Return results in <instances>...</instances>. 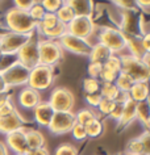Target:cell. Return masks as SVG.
Returning a JSON list of instances; mask_svg holds the SVG:
<instances>
[{
  "label": "cell",
  "mask_w": 150,
  "mask_h": 155,
  "mask_svg": "<svg viewBox=\"0 0 150 155\" xmlns=\"http://www.w3.org/2000/svg\"><path fill=\"white\" fill-rule=\"evenodd\" d=\"M3 24L2 26L8 32L18 33V34H32L36 32L37 24L32 20L28 12L20 11L17 8H9L3 15Z\"/></svg>",
  "instance_id": "obj_1"
},
{
  "label": "cell",
  "mask_w": 150,
  "mask_h": 155,
  "mask_svg": "<svg viewBox=\"0 0 150 155\" xmlns=\"http://www.w3.org/2000/svg\"><path fill=\"white\" fill-rule=\"evenodd\" d=\"M96 37V42L104 45L107 49L111 50L112 54L120 55V54L126 50V41L125 36L118 28L115 26H100L98 33H94Z\"/></svg>",
  "instance_id": "obj_2"
},
{
  "label": "cell",
  "mask_w": 150,
  "mask_h": 155,
  "mask_svg": "<svg viewBox=\"0 0 150 155\" xmlns=\"http://www.w3.org/2000/svg\"><path fill=\"white\" fill-rule=\"evenodd\" d=\"M121 71L128 74L134 82H150V63L129 54H120Z\"/></svg>",
  "instance_id": "obj_3"
},
{
  "label": "cell",
  "mask_w": 150,
  "mask_h": 155,
  "mask_svg": "<svg viewBox=\"0 0 150 155\" xmlns=\"http://www.w3.org/2000/svg\"><path fill=\"white\" fill-rule=\"evenodd\" d=\"M63 50L58 41L45 40L38 37V64L57 67L63 58Z\"/></svg>",
  "instance_id": "obj_4"
},
{
  "label": "cell",
  "mask_w": 150,
  "mask_h": 155,
  "mask_svg": "<svg viewBox=\"0 0 150 155\" xmlns=\"http://www.w3.org/2000/svg\"><path fill=\"white\" fill-rule=\"evenodd\" d=\"M55 80V67L37 64L29 72L28 87L33 88L38 92L46 91L54 84Z\"/></svg>",
  "instance_id": "obj_5"
},
{
  "label": "cell",
  "mask_w": 150,
  "mask_h": 155,
  "mask_svg": "<svg viewBox=\"0 0 150 155\" xmlns=\"http://www.w3.org/2000/svg\"><path fill=\"white\" fill-rule=\"evenodd\" d=\"M48 103L55 112H71L75 105V97L68 88L55 87L50 92Z\"/></svg>",
  "instance_id": "obj_6"
},
{
  "label": "cell",
  "mask_w": 150,
  "mask_h": 155,
  "mask_svg": "<svg viewBox=\"0 0 150 155\" xmlns=\"http://www.w3.org/2000/svg\"><path fill=\"white\" fill-rule=\"evenodd\" d=\"M2 75L4 78L8 88L11 87H21V86H28V79H29V72L30 70L22 66L20 62L15 61L12 64L8 67L2 70Z\"/></svg>",
  "instance_id": "obj_7"
},
{
  "label": "cell",
  "mask_w": 150,
  "mask_h": 155,
  "mask_svg": "<svg viewBox=\"0 0 150 155\" xmlns=\"http://www.w3.org/2000/svg\"><path fill=\"white\" fill-rule=\"evenodd\" d=\"M58 44L62 48L63 51L75 54V55H83V57L90 55L92 45H94L90 40H83V38L75 37L70 33H66L61 40H58Z\"/></svg>",
  "instance_id": "obj_8"
},
{
  "label": "cell",
  "mask_w": 150,
  "mask_h": 155,
  "mask_svg": "<svg viewBox=\"0 0 150 155\" xmlns=\"http://www.w3.org/2000/svg\"><path fill=\"white\" fill-rule=\"evenodd\" d=\"M17 62H20L22 66H25L26 68L32 70L38 64V34L34 32L32 37L29 38V41L18 50L16 54Z\"/></svg>",
  "instance_id": "obj_9"
},
{
  "label": "cell",
  "mask_w": 150,
  "mask_h": 155,
  "mask_svg": "<svg viewBox=\"0 0 150 155\" xmlns=\"http://www.w3.org/2000/svg\"><path fill=\"white\" fill-rule=\"evenodd\" d=\"M32 34H18L12 32L0 34V46L3 55H16L18 50L29 41Z\"/></svg>",
  "instance_id": "obj_10"
},
{
  "label": "cell",
  "mask_w": 150,
  "mask_h": 155,
  "mask_svg": "<svg viewBox=\"0 0 150 155\" xmlns=\"http://www.w3.org/2000/svg\"><path fill=\"white\" fill-rule=\"evenodd\" d=\"M95 29L96 24L94 17L75 16L74 20L70 24H67V33H70L75 37L83 38V40H90L94 36Z\"/></svg>",
  "instance_id": "obj_11"
},
{
  "label": "cell",
  "mask_w": 150,
  "mask_h": 155,
  "mask_svg": "<svg viewBox=\"0 0 150 155\" xmlns=\"http://www.w3.org/2000/svg\"><path fill=\"white\" fill-rule=\"evenodd\" d=\"M75 113L74 112H55L48 130L53 135H63L70 133L72 126L75 125Z\"/></svg>",
  "instance_id": "obj_12"
},
{
  "label": "cell",
  "mask_w": 150,
  "mask_h": 155,
  "mask_svg": "<svg viewBox=\"0 0 150 155\" xmlns=\"http://www.w3.org/2000/svg\"><path fill=\"white\" fill-rule=\"evenodd\" d=\"M5 145L8 150L13 151L15 155H26V153L29 151V147L26 143L25 127L5 135Z\"/></svg>",
  "instance_id": "obj_13"
},
{
  "label": "cell",
  "mask_w": 150,
  "mask_h": 155,
  "mask_svg": "<svg viewBox=\"0 0 150 155\" xmlns=\"http://www.w3.org/2000/svg\"><path fill=\"white\" fill-rule=\"evenodd\" d=\"M120 72H121V59H120V55L112 54V55L107 59L105 63L103 64L102 72H100V76H99V80H100V82L113 83Z\"/></svg>",
  "instance_id": "obj_14"
},
{
  "label": "cell",
  "mask_w": 150,
  "mask_h": 155,
  "mask_svg": "<svg viewBox=\"0 0 150 155\" xmlns=\"http://www.w3.org/2000/svg\"><path fill=\"white\" fill-rule=\"evenodd\" d=\"M25 122L26 121L17 110L7 116H0V134L8 135L16 130L24 129Z\"/></svg>",
  "instance_id": "obj_15"
},
{
  "label": "cell",
  "mask_w": 150,
  "mask_h": 155,
  "mask_svg": "<svg viewBox=\"0 0 150 155\" xmlns=\"http://www.w3.org/2000/svg\"><path fill=\"white\" fill-rule=\"evenodd\" d=\"M125 151L136 155H150V133L145 130L141 135L130 139L126 143Z\"/></svg>",
  "instance_id": "obj_16"
},
{
  "label": "cell",
  "mask_w": 150,
  "mask_h": 155,
  "mask_svg": "<svg viewBox=\"0 0 150 155\" xmlns=\"http://www.w3.org/2000/svg\"><path fill=\"white\" fill-rule=\"evenodd\" d=\"M41 101H42V99H41L40 92L33 90V88H30V87H28V86H25L17 95L18 105L22 107L24 109L33 110Z\"/></svg>",
  "instance_id": "obj_17"
},
{
  "label": "cell",
  "mask_w": 150,
  "mask_h": 155,
  "mask_svg": "<svg viewBox=\"0 0 150 155\" xmlns=\"http://www.w3.org/2000/svg\"><path fill=\"white\" fill-rule=\"evenodd\" d=\"M55 110L52 108V105L48 101H41L38 105L33 109V117L38 126L48 127L54 117Z\"/></svg>",
  "instance_id": "obj_18"
},
{
  "label": "cell",
  "mask_w": 150,
  "mask_h": 155,
  "mask_svg": "<svg viewBox=\"0 0 150 155\" xmlns=\"http://www.w3.org/2000/svg\"><path fill=\"white\" fill-rule=\"evenodd\" d=\"M125 36V41H126V50L128 54L134 58L142 61H148V55H146L144 46H142V41L140 36H130V34H124ZM149 62V61H148Z\"/></svg>",
  "instance_id": "obj_19"
},
{
  "label": "cell",
  "mask_w": 150,
  "mask_h": 155,
  "mask_svg": "<svg viewBox=\"0 0 150 155\" xmlns=\"http://www.w3.org/2000/svg\"><path fill=\"white\" fill-rule=\"evenodd\" d=\"M136 108L137 103L133 101L130 97H128L124 103V109H122V116L120 118V121L117 122L118 130H124L126 129L130 124H133L136 121Z\"/></svg>",
  "instance_id": "obj_20"
},
{
  "label": "cell",
  "mask_w": 150,
  "mask_h": 155,
  "mask_svg": "<svg viewBox=\"0 0 150 155\" xmlns=\"http://www.w3.org/2000/svg\"><path fill=\"white\" fill-rule=\"evenodd\" d=\"M68 5L72 8L75 16H83V17H94L95 12V4L92 2H87V0H70L67 2Z\"/></svg>",
  "instance_id": "obj_21"
},
{
  "label": "cell",
  "mask_w": 150,
  "mask_h": 155,
  "mask_svg": "<svg viewBox=\"0 0 150 155\" xmlns=\"http://www.w3.org/2000/svg\"><path fill=\"white\" fill-rule=\"evenodd\" d=\"M150 92V83L149 82H136L128 92L129 97L136 103L146 101Z\"/></svg>",
  "instance_id": "obj_22"
},
{
  "label": "cell",
  "mask_w": 150,
  "mask_h": 155,
  "mask_svg": "<svg viewBox=\"0 0 150 155\" xmlns=\"http://www.w3.org/2000/svg\"><path fill=\"white\" fill-rule=\"evenodd\" d=\"M112 55L111 50H108L104 45L99 44V42H95L92 45L91 53L88 58H90V63H98V64H104L107 59Z\"/></svg>",
  "instance_id": "obj_23"
},
{
  "label": "cell",
  "mask_w": 150,
  "mask_h": 155,
  "mask_svg": "<svg viewBox=\"0 0 150 155\" xmlns=\"http://www.w3.org/2000/svg\"><path fill=\"white\" fill-rule=\"evenodd\" d=\"M25 137H26V143H28L29 150H36L45 147L46 139L45 135L37 129H25Z\"/></svg>",
  "instance_id": "obj_24"
},
{
  "label": "cell",
  "mask_w": 150,
  "mask_h": 155,
  "mask_svg": "<svg viewBox=\"0 0 150 155\" xmlns=\"http://www.w3.org/2000/svg\"><path fill=\"white\" fill-rule=\"evenodd\" d=\"M96 118H100V116L98 114V112H95L92 108H83V109H80L79 112L75 113L76 122L83 126H87L88 124H91Z\"/></svg>",
  "instance_id": "obj_25"
},
{
  "label": "cell",
  "mask_w": 150,
  "mask_h": 155,
  "mask_svg": "<svg viewBox=\"0 0 150 155\" xmlns=\"http://www.w3.org/2000/svg\"><path fill=\"white\" fill-rule=\"evenodd\" d=\"M100 95H102L103 99H108V100L116 101V100L118 99V96L121 95V92L116 87L115 83L102 82V86H100Z\"/></svg>",
  "instance_id": "obj_26"
},
{
  "label": "cell",
  "mask_w": 150,
  "mask_h": 155,
  "mask_svg": "<svg viewBox=\"0 0 150 155\" xmlns=\"http://www.w3.org/2000/svg\"><path fill=\"white\" fill-rule=\"evenodd\" d=\"M105 130V126H104V122H103V120L100 118H96L94 120L91 124H88L86 126V131H87V138H99L102 137L103 133H104Z\"/></svg>",
  "instance_id": "obj_27"
},
{
  "label": "cell",
  "mask_w": 150,
  "mask_h": 155,
  "mask_svg": "<svg viewBox=\"0 0 150 155\" xmlns=\"http://www.w3.org/2000/svg\"><path fill=\"white\" fill-rule=\"evenodd\" d=\"M55 15H57V18H58V20L65 25L70 24V22L75 18L74 11H72V8L68 5L67 2H63V4L61 5V8L55 12Z\"/></svg>",
  "instance_id": "obj_28"
},
{
  "label": "cell",
  "mask_w": 150,
  "mask_h": 155,
  "mask_svg": "<svg viewBox=\"0 0 150 155\" xmlns=\"http://www.w3.org/2000/svg\"><path fill=\"white\" fill-rule=\"evenodd\" d=\"M115 84H116V87L120 90V92L121 94H128V92L130 91V88H132V86L136 82L130 78L128 74H125V72H120L117 75V78H116V80L113 82Z\"/></svg>",
  "instance_id": "obj_29"
},
{
  "label": "cell",
  "mask_w": 150,
  "mask_h": 155,
  "mask_svg": "<svg viewBox=\"0 0 150 155\" xmlns=\"http://www.w3.org/2000/svg\"><path fill=\"white\" fill-rule=\"evenodd\" d=\"M59 22V20L57 18L55 13H45V16L42 17V20L37 24L36 30H48L52 29Z\"/></svg>",
  "instance_id": "obj_30"
},
{
  "label": "cell",
  "mask_w": 150,
  "mask_h": 155,
  "mask_svg": "<svg viewBox=\"0 0 150 155\" xmlns=\"http://www.w3.org/2000/svg\"><path fill=\"white\" fill-rule=\"evenodd\" d=\"M150 118V109H149V105L146 101H142V103H137V108H136V120H138L142 125L146 126Z\"/></svg>",
  "instance_id": "obj_31"
},
{
  "label": "cell",
  "mask_w": 150,
  "mask_h": 155,
  "mask_svg": "<svg viewBox=\"0 0 150 155\" xmlns=\"http://www.w3.org/2000/svg\"><path fill=\"white\" fill-rule=\"evenodd\" d=\"M102 82L99 79H94V78L87 76L83 80V91L84 95H92V94H99Z\"/></svg>",
  "instance_id": "obj_32"
},
{
  "label": "cell",
  "mask_w": 150,
  "mask_h": 155,
  "mask_svg": "<svg viewBox=\"0 0 150 155\" xmlns=\"http://www.w3.org/2000/svg\"><path fill=\"white\" fill-rule=\"evenodd\" d=\"M115 104H116V101H113V100L102 99V101L99 103L98 108H96V109H98V114L99 116H104V117H108L109 113L115 108Z\"/></svg>",
  "instance_id": "obj_33"
},
{
  "label": "cell",
  "mask_w": 150,
  "mask_h": 155,
  "mask_svg": "<svg viewBox=\"0 0 150 155\" xmlns=\"http://www.w3.org/2000/svg\"><path fill=\"white\" fill-rule=\"evenodd\" d=\"M28 13H29V16L32 17V20L36 22V24H38L41 20H42V17L45 16V9H44V7L41 5V3H38V2H34V4L32 5V8H30L28 11Z\"/></svg>",
  "instance_id": "obj_34"
},
{
  "label": "cell",
  "mask_w": 150,
  "mask_h": 155,
  "mask_svg": "<svg viewBox=\"0 0 150 155\" xmlns=\"http://www.w3.org/2000/svg\"><path fill=\"white\" fill-rule=\"evenodd\" d=\"M16 105H15V103L12 101V99H11V96L8 95L4 100H2L0 101V116H7V114H11L13 113V112H16Z\"/></svg>",
  "instance_id": "obj_35"
},
{
  "label": "cell",
  "mask_w": 150,
  "mask_h": 155,
  "mask_svg": "<svg viewBox=\"0 0 150 155\" xmlns=\"http://www.w3.org/2000/svg\"><path fill=\"white\" fill-rule=\"evenodd\" d=\"M54 155H79V151L71 143H62L55 149Z\"/></svg>",
  "instance_id": "obj_36"
},
{
  "label": "cell",
  "mask_w": 150,
  "mask_h": 155,
  "mask_svg": "<svg viewBox=\"0 0 150 155\" xmlns=\"http://www.w3.org/2000/svg\"><path fill=\"white\" fill-rule=\"evenodd\" d=\"M40 3L46 13H55L63 4V0H42Z\"/></svg>",
  "instance_id": "obj_37"
},
{
  "label": "cell",
  "mask_w": 150,
  "mask_h": 155,
  "mask_svg": "<svg viewBox=\"0 0 150 155\" xmlns=\"http://www.w3.org/2000/svg\"><path fill=\"white\" fill-rule=\"evenodd\" d=\"M70 133L72 134V137L76 141H84V139H87V131H86V126L80 125V124L75 122V125L72 126V129Z\"/></svg>",
  "instance_id": "obj_38"
},
{
  "label": "cell",
  "mask_w": 150,
  "mask_h": 155,
  "mask_svg": "<svg viewBox=\"0 0 150 155\" xmlns=\"http://www.w3.org/2000/svg\"><path fill=\"white\" fill-rule=\"evenodd\" d=\"M113 5L121 11H133L138 9L136 5V2H129V0H115Z\"/></svg>",
  "instance_id": "obj_39"
},
{
  "label": "cell",
  "mask_w": 150,
  "mask_h": 155,
  "mask_svg": "<svg viewBox=\"0 0 150 155\" xmlns=\"http://www.w3.org/2000/svg\"><path fill=\"white\" fill-rule=\"evenodd\" d=\"M122 109H124V103L122 101H118V100H116V104H115V108L112 109V112L109 113L108 117L111 120H113V121L118 122L122 116Z\"/></svg>",
  "instance_id": "obj_40"
},
{
  "label": "cell",
  "mask_w": 150,
  "mask_h": 155,
  "mask_svg": "<svg viewBox=\"0 0 150 155\" xmlns=\"http://www.w3.org/2000/svg\"><path fill=\"white\" fill-rule=\"evenodd\" d=\"M102 95H100V92L99 94H92V95H84V100H86V103L90 105L91 108H98L99 105V103L102 101ZM88 107V108H90Z\"/></svg>",
  "instance_id": "obj_41"
},
{
  "label": "cell",
  "mask_w": 150,
  "mask_h": 155,
  "mask_svg": "<svg viewBox=\"0 0 150 155\" xmlns=\"http://www.w3.org/2000/svg\"><path fill=\"white\" fill-rule=\"evenodd\" d=\"M102 67L103 64H98V63H90L87 67V72L90 78H94V79H99L100 72H102Z\"/></svg>",
  "instance_id": "obj_42"
},
{
  "label": "cell",
  "mask_w": 150,
  "mask_h": 155,
  "mask_svg": "<svg viewBox=\"0 0 150 155\" xmlns=\"http://www.w3.org/2000/svg\"><path fill=\"white\" fill-rule=\"evenodd\" d=\"M33 4H34L33 0H16L13 7L20 11H24V12H28V11L32 8Z\"/></svg>",
  "instance_id": "obj_43"
},
{
  "label": "cell",
  "mask_w": 150,
  "mask_h": 155,
  "mask_svg": "<svg viewBox=\"0 0 150 155\" xmlns=\"http://www.w3.org/2000/svg\"><path fill=\"white\" fill-rule=\"evenodd\" d=\"M141 41H142V46H144L146 55L150 57V32H145V34L141 37Z\"/></svg>",
  "instance_id": "obj_44"
},
{
  "label": "cell",
  "mask_w": 150,
  "mask_h": 155,
  "mask_svg": "<svg viewBox=\"0 0 150 155\" xmlns=\"http://www.w3.org/2000/svg\"><path fill=\"white\" fill-rule=\"evenodd\" d=\"M136 5L141 12L142 11L148 12V11H150V0H136Z\"/></svg>",
  "instance_id": "obj_45"
},
{
  "label": "cell",
  "mask_w": 150,
  "mask_h": 155,
  "mask_svg": "<svg viewBox=\"0 0 150 155\" xmlns=\"http://www.w3.org/2000/svg\"><path fill=\"white\" fill-rule=\"evenodd\" d=\"M26 155H50V154L46 147H41V149H36V150H29Z\"/></svg>",
  "instance_id": "obj_46"
},
{
  "label": "cell",
  "mask_w": 150,
  "mask_h": 155,
  "mask_svg": "<svg viewBox=\"0 0 150 155\" xmlns=\"http://www.w3.org/2000/svg\"><path fill=\"white\" fill-rule=\"evenodd\" d=\"M8 86H7V83H5V80H4V78H3L2 75V72H0V94H7L8 92Z\"/></svg>",
  "instance_id": "obj_47"
},
{
  "label": "cell",
  "mask_w": 150,
  "mask_h": 155,
  "mask_svg": "<svg viewBox=\"0 0 150 155\" xmlns=\"http://www.w3.org/2000/svg\"><path fill=\"white\" fill-rule=\"evenodd\" d=\"M0 155H9V150L4 142L0 141Z\"/></svg>",
  "instance_id": "obj_48"
},
{
  "label": "cell",
  "mask_w": 150,
  "mask_h": 155,
  "mask_svg": "<svg viewBox=\"0 0 150 155\" xmlns=\"http://www.w3.org/2000/svg\"><path fill=\"white\" fill-rule=\"evenodd\" d=\"M7 96H8L7 94H0V101H2V100H4V99L7 97Z\"/></svg>",
  "instance_id": "obj_49"
},
{
  "label": "cell",
  "mask_w": 150,
  "mask_h": 155,
  "mask_svg": "<svg viewBox=\"0 0 150 155\" xmlns=\"http://www.w3.org/2000/svg\"><path fill=\"white\" fill-rule=\"evenodd\" d=\"M146 130H148L149 131V133H150V118H149V121H148V124H146Z\"/></svg>",
  "instance_id": "obj_50"
},
{
  "label": "cell",
  "mask_w": 150,
  "mask_h": 155,
  "mask_svg": "<svg viewBox=\"0 0 150 155\" xmlns=\"http://www.w3.org/2000/svg\"><path fill=\"white\" fill-rule=\"evenodd\" d=\"M146 103H148V105H149V109H150V92H149V96H148V99H146Z\"/></svg>",
  "instance_id": "obj_51"
},
{
  "label": "cell",
  "mask_w": 150,
  "mask_h": 155,
  "mask_svg": "<svg viewBox=\"0 0 150 155\" xmlns=\"http://www.w3.org/2000/svg\"><path fill=\"white\" fill-rule=\"evenodd\" d=\"M118 155H136V154H130V153H126V151H125V153H122V154H118Z\"/></svg>",
  "instance_id": "obj_52"
},
{
  "label": "cell",
  "mask_w": 150,
  "mask_h": 155,
  "mask_svg": "<svg viewBox=\"0 0 150 155\" xmlns=\"http://www.w3.org/2000/svg\"><path fill=\"white\" fill-rule=\"evenodd\" d=\"M3 58V51H2V46H0V59Z\"/></svg>",
  "instance_id": "obj_53"
}]
</instances>
